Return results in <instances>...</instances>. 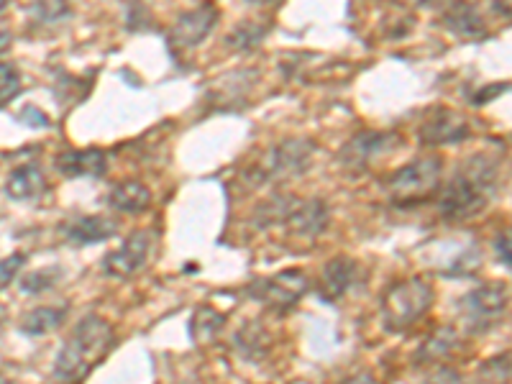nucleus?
Returning a JSON list of instances; mask_svg holds the SVG:
<instances>
[{"instance_id": "nucleus-36", "label": "nucleus", "mask_w": 512, "mask_h": 384, "mask_svg": "<svg viewBox=\"0 0 512 384\" xmlns=\"http://www.w3.org/2000/svg\"><path fill=\"white\" fill-rule=\"evenodd\" d=\"M246 3L256 8H272V6H280L282 0H246Z\"/></svg>"}, {"instance_id": "nucleus-25", "label": "nucleus", "mask_w": 512, "mask_h": 384, "mask_svg": "<svg viewBox=\"0 0 512 384\" xmlns=\"http://www.w3.org/2000/svg\"><path fill=\"white\" fill-rule=\"evenodd\" d=\"M62 277H64V269L54 264V267H41V269H34V272H29L24 280H18V287H21L24 295H44V292L54 290V287L62 282Z\"/></svg>"}, {"instance_id": "nucleus-12", "label": "nucleus", "mask_w": 512, "mask_h": 384, "mask_svg": "<svg viewBox=\"0 0 512 384\" xmlns=\"http://www.w3.org/2000/svg\"><path fill=\"white\" fill-rule=\"evenodd\" d=\"M328 223H331V210L320 198H308L300 200L292 205V210L287 213V218L282 221V226L287 228L290 236L295 239H318L320 233H326Z\"/></svg>"}, {"instance_id": "nucleus-22", "label": "nucleus", "mask_w": 512, "mask_h": 384, "mask_svg": "<svg viewBox=\"0 0 512 384\" xmlns=\"http://www.w3.org/2000/svg\"><path fill=\"white\" fill-rule=\"evenodd\" d=\"M269 24H256V21H241L239 26H233L231 34L226 36V47L236 49V52H249V49H256L267 39Z\"/></svg>"}, {"instance_id": "nucleus-21", "label": "nucleus", "mask_w": 512, "mask_h": 384, "mask_svg": "<svg viewBox=\"0 0 512 384\" xmlns=\"http://www.w3.org/2000/svg\"><path fill=\"white\" fill-rule=\"evenodd\" d=\"M64 320H67V305H41L21 318L18 331L24 336H47V333L62 328Z\"/></svg>"}, {"instance_id": "nucleus-10", "label": "nucleus", "mask_w": 512, "mask_h": 384, "mask_svg": "<svg viewBox=\"0 0 512 384\" xmlns=\"http://www.w3.org/2000/svg\"><path fill=\"white\" fill-rule=\"evenodd\" d=\"M221 21V11L213 0H203L198 8L185 11L169 29L167 41L172 49H195L200 47Z\"/></svg>"}, {"instance_id": "nucleus-4", "label": "nucleus", "mask_w": 512, "mask_h": 384, "mask_svg": "<svg viewBox=\"0 0 512 384\" xmlns=\"http://www.w3.org/2000/svg\"><path fill=\"white\" fill-rule=\"evenodd\" d=\"M443 185V159L441 157H420L405 167L395 169L382 182L384 195L390 198L395 208H415L436 198Z\"/></svg>"}, {"instance_id": "nucleus-15", "label": "nucleus", "mask_w": 512, "mask_h": 384, "mask_svg": "<svg viewBox=\"0 0 512 384\" xmlns=\"http://www.w3.org/2000/svg\"><path fill=\"white\" fill-rule=\"evenodd\" d=\"M59 233L64 236L67 244L75 246H93L113 239L118 233V221L108 216H77L64 221L59 226Z\"/></svg>"}, {"instance_id": "nucleus-30", "label": "nucleus", "mask_w": 512, "mask_h": 384, "mask_svg": "<svg viewBox=\"0 0 512 384\" xmlns=\"http://www.w3.org/2000/svg\"><path fill=\"white\" fill-rule=\"evenodd\" d=\"M26 267V254L24 251H16V254L0 259V290H6L13 280H16L21 269Z\"/></svg>"}, {"instance_id": "nucleus-5", "label": "nucleus", "mask_w": 512, "mask_h": 384, "mask_svg": "<svg viewBox=\"0 0 512 384\" xmlns=\"http://www.w3.org/2000/svg\"><path fill=\"white\" fill-rule=\"evenodd\" d=\"M436 292L431 282L420 280V277H408L382 295V326L390 333H405L431 313Z\"/></svg>"}, {"instance_id": "nucleus-19", "label": "nucleus", "mask_w": 512, "mask_h": 384, "mask_svg": "<svg viewBox=\"0 0 512 384\" xmlns=\"http://www.w3.org/2000/svg\"><path fill=\"white\" fill-rule=\"evenodd\" d=\"M233 349L239 351V354L249 361L262 359V356H267L269 349H272V333H269L262 323L246 320L244 326L236 331V336H233Z\"/></svg>"}, {"instance_id": "nucleus-2", "label": "nucleus", "mask_w": 512, "mask_h": 384, "mask_svg": "<svg viewBox=\"0 0 512 384\" xmlns=\"http://www.w3.org/2000/svg\"><path fill=\"white\" fill-rule=\"evenodd\" d=\"M113 344H116V333L111 323L95 313L85 315L77 320L62 349L57 351L52 374L62 382H82L111 354Z\"/></svg>"}, {"instance_id": "nucleus-35", "label": "nucleus", "mask_w": 512, "mask_h": 384, "mask_svg": "<svg viewBox=\"0 0 512 384\" xmlns=\"http://www.w3.org/2000/svg\"><path fill=\"white\" fill-rule=\"evenodd\" d=\"M13 47V36L8 31H0V54H6Z\"/></svg>"}, {"instance_id": "nucleus-32", "label": "nucleus", "mask_w": 512, "mask_h": 384, "mask_svg": "<svg viewBox=\"0 0 512 384\" xmlns=\"http://www.w3.org/2000/svg\"><path fill=\"white\" fill-rule=\"evenodd\" d=\"M479 374L487 379H492V382H502V379L507 382V379H510V354L497 356V359H489L487 364H482Z\"/></svg>"}, {"instance_id": "nucleus-38", "label": "nucleus", "mask_w": 512, "mask_h": 384, "mask_svg": "<svg viewBox=\"0 0 512 384\" xmlns=\"http://www.w3.org/2000/svg\"><path fill=\"white\" fill-rule=\"evenodd\" d=\"M6 6H8V0H0V13L6 11Z\"/></svg>"}, {"instance_id": "nucleus-14", "label": "nucleus", "mask_w": 512, "mask_h": 384, "mask_svg": "<svg viewBox=\"0 0 512 384\" xmlns=\"http://www.w3.org/2000/svg\"><path fill=\"white\" fill-rule=\"evenodd\" d=\"M361 267L351 256H333L331 262H326L323 272H320V297L326 303H338L346 292L354 290L359 285Z\"/></svg>"}, {"instance_id": "nucleus-23", "label": "nucleus", "mask_w": 512, "mask_h": 384, "mask_svg": "<svg viewBox=\"0 0 512 384\" xmlns=\"http://www.w3.org/2000/svg\"><path fill=\"white\" fill-rule=\"evenodd\" d=\"M223 326H226V318H223V313H218V310L203 305V308H198L195 310V315H192L190 333H192V338L198 341V344H210V341H213V338L223 331Z\"/></svg>"}, {"instance_id": "nucleus-3", "label": "nucleus", "mask_w": 512, "mask_h": 384, "mask_svg": "<svg viewBox=\"0 0 512 384\" xmlns=\"http://www.w3.org/2000/svg\"><path fill=\"white\" fill-rule=\"evenodd\" d=\"M315 149H318L315 141L305 139V136L282 139L280 144L269 146L267 152H264V157L246 169L244 180L249 182L251 187L280 185V182L295 180V177L308 172Z\"/></svg>"}, {"instance_id": "nucleus-1", "label": "nucleus", "mask_w": 512, "mask_h": 384, "mask_svg": "<svg viewBox=\"0 0 512 384\" xmlns=\"http://www.w3.org/2000/svg\"><path fill=\"white\" fill-rule=\"evenodd\" d=\"M500 190V157L495 154H472L459 164L454 177L441 192L438 213L448 223H464L487 210Z\"/></svg>"}, {"instance_id": "nucleus-29", "label": "nucleus", "mask_w": 512, "mask_h": 384, "mask_svg": "<svg viewBox=\"0 0 512 384\" xmlns=\"http://www.w3.org/2000/svg\"><path fill=\"white\" fill-rule=\"evenodd\" d=\"M479 267H482V254H479L477 246H472V249L461 251V256H456L454 264L443 269V274L446 277H474Z\"/></svg>"}, {"instance_id": "nucleus-27", "label": "nucleus", "mask_w": 512, "mask_h": 384, "mask_svg": "<svg viewBox=\"0 0 512 384\" xmlns=\"http://www.w3.org/2000/svg\"><path fill=\"white\" fill-rule=\"evenodd\" d=\"M88 90H90V80H77V77H70V75H57V88H54V93H57L59 103L77 105L80 100L88 98Z\"/></svg>"}, {"instance_id": "nucleus-26", "label": "nucleus", "mask_w": 512, "mask_h": 384, "mask_svg": "<svg viewBox=\"0 0 512 384\" xmlns=\"http://www.w3.org/2000/svg\"><path fill=\"white\" fill-rule=\"evenodd\" d=\"M29 11L39 26H57L72 18V6L67 0H34Z\"/></svg>"}, {"instance_id": "nucleus-8", "label": "nucleus", "mask_w": 512, "mask_h": 384, "mask_svg": "<svg viewBox=\"0 0 512 384\" xmlns=\"http://www.w3.org/2000/svg\"><path fill=\"white\" fill-rule=\"evenodd\" d=\"M154 239H157V231L154 228H139L128 239H123V244L116 251L103 256L100 269L108 280H128L134 277L141 267L146 264L149 254H152Z\"/></svg>"}, {"instance_id": "nucleus-31", "label": "nucleus", "mask_w": 512, "mask_h": 384, "mask_svg": "<svg viewBox=\"0 0 512 384\" xmlns=\"http://www.w3.org/2000/svg\"><path fill=\"white\" fill-rule=\"evenodd\" d=\"M13 118H16V121L21 123V126L34 128V131H39V128H49V126H52V118H49L47 113L41 111V108H36V105H24V108H21V111H18Z\"/></svg>"}, {"instance_id": "nucleus-39", "label": "nucleus", "mask_w": 512, "mask_h": 384, "mask_svg": "<svg viewBox=\"0 0 512 384\" xmlns=\"http://www.w3.org/2000/svg\"><path fill=\"white\" fill-rule=\"evenodd\" d=\"M0 382H6V377H3V374H0Z\"/></svg>"}, {"instance_id": "nucleus-37", "label": "nucleus", "mask_w": 512, "mask_h": 384, "mask_svg": "<svg viewBox=\"0 0 512 384\" xmlns=\"http://www.w3.org/2000/svg\"><path fill=\"white\" fill-rule=\"evenodd\" d=\"M6 318H8V310H6V305L0 303V326L6 323Z\"/></svg>"}, {"instance_id": "nucleus-33", "label": "nucleus", "mask_w": 512, "mask_h": 384, "mask_svg": "<svg viewBox=\"0 0 512 384\" xmlns=\"http://www.w3.org/2000/svg\"><path fill=\"white\" fill-rule=\"evenodd\" d=\"M507 88H510V85H507V82H495V85H492V88L479 90V95H477V98L472 100V103H474V105H484V103H489V100H495L497 95L505 93Z\"/></svg>"}, {"instance_id": "nucleus-16", "label": "nucleus", "mask_w": 512, "mask_h": 384, "mask_svg": "<svg viewBox=\"0 0 512 384\" xmlns=\"http://www.w3.org/2000/svg\"><path fill=\"white\" fill-rule=\"evenodd\" d=\"M49 192V180L36 162L18 164L6 180V195L16 203H34Z\"/></svg>"}, {"instance_id": "nucleus-17", "label": "nucleus", "mask_w": 512, "mask_h": 384, "mask_svg": "<svg viewBox=\"0 0 512 384\" xmlns=\"http://www.w3.org/2000/svg\"><path fill=\"white\" fill-rule=\"evenodd\" d=\"M443 29H448L456 36H466V39H482L487 36V24H484L482 11L469 0H456L443 11L441 18Z\"/></svg>"}, {"instance_id": "nucleus-9", "label": "nucleus", "mask_w": 512, "mask_h": 384, "mask_svg": "<svg viewBox=\"0 0 512 384\" xmlns=\"http://www.w3.org/2000/svg\"><path fill=\"white\" fill-rule=\"evenodd\" d=\"M397 146H402V136L379 134V131H361V134L351 136L344 144V149L338 152V164L349 169V172H364L379 157L395 152Z\"/></svg>"}, {"instance_id": "nucleus-28", "label": "nucleus", "mask_w": 512, "mask_h": 384, "mask_svg": "<svg viewBox=\"0 0 512 384\" xmlns=\"http://www.w3.org/2000/svg\"><path fill=\"white\" fill-rule=\"evenodd\" d=\"M21 72H18L16 64L0 62V108H6L11 100H16L21 95Z\"/></svg>"}, {"instance_id": "nucleus-34", "label": "nucleus", "mask_w": 512, "mask_h": 384, "mask_svg": "<svg viewBox=\"0 0 512 384\" xmlns=\"http://www.w3.org/2000/svg\"><path fill=\"white\" fill-rule=\"evenodd\" d=\"M495 249H497V256H500V264H505L507 269H510V236H497L495 241Z\"/></svg>"}, {"instance_id": "nucleus-20", "label": "nucleus", "mask_w": 512, "mask_h": 384, "mask_svg": "<svg viewBox=\"0 0 512 384\" xmlns=\"http://www.w3.org/2000/svg\"><path fill=\"white\" fill-rule=\"evenodd\" d=\"M459 344V331L454 326H441L420 344L415 359H418V364H441L443 359L454 354Z\"/></svg>"}, {"instance_id": "nucleus-13", "label": "nucleus", "mask_w": 512, "mask_h": 384, "mask_svg": "<svg viewBox=\"0 0 512 384\" xmlns=\"http://www.w3.org/2000/svg\"><path fill=\"white\" fill-rule=\"evenodd\" d=\"M54 167L67 180H80V177L103 180L108 175V154L103 149H98V146H90V149H67V152L57 154Z\"/></svg>"}, {"instance_id": "nucleus-11", "label": "nucleus", "mask_w": 512, "mask_h": 384, "mask_svg": "<svg viewBox=\"0 0 512 384\" xmlns=\"http://www.w3.org/2000/svg\"><path fill=\"white\" fill-rule=\"evenodd\" d=\"M472 136V126L461 113L451 108H436L423 118L418 128V141L425 146H454Z\"/></svg>"}, {"instance_id": "nucleus-6", "label": "nucleus", "mask_w": 512, "mask_h": 384, "mask_svg": "<svg viewBox=\"0 0 512 384\" xmlns=\"http://www.w3.org/2000/svg\"><path fill=\"white\" fill-rule=\"evenodd\" d=\"M459 310L469 333H487L500 326L510 305V290L502 282H487L459 297Z\"/></svg>"}, {"instance_id": "nucleus-7", "label": "nucleus", "mask_w": 512, "mask_h": 384, "mask_svg": "<svg viewBox=\"0 0 512 384\" xmlns=\"http://www.w3.org/2000/svg\"><path fill=\"white\" fill-rule=\"evenodd\" d=\"M310 290L308 274L303 269H285V272L274 274V277H264L249 285V295L259 300L262 305L272 310H290L305 297Z\"/></svg>"}, {"instance_id": "nucleus-24", "label": "nucleus", "mask_w": 512, "mask_h": 384, "mask_svg": "<svg viewBox=\"0 0 512 384\" xmlns=\"http://www.w3.org/2000/svg\"><path fill=\"white\" fill-rule=\"evenodd\" d=\"M297 203V198H292V195H274V198L264 200L259 208H256L254 213V228H269V226H277V223H282L287 218V213L292 210V205Z\"/></svg>"}, {"instance_id": "nucleus-18", "label": "nucleus", "mask_w": 512, "mask_h": 384, "mask_svg": "<svg viewBox=\"0 0 512 384\" xmlns=\"http://www.w3.org/2000/svg\"><path fill=\"white\" fill-rule=\"evenodd\" d=\"M108 208L116 213H128V216H139L152 205V190L139 180H123L116 187H111L108 198H105Z\"/></svg>"}]
</instances>
